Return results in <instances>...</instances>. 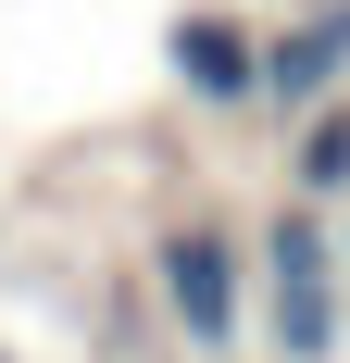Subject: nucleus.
Segmentation results:
<instances>
[{
  "instance_id": "20e7f679",
  "label": "nucleus",
  "mask_w": 350,
  "mask_h": 363,
  "mask_svg": "<svg viewBox=\"0 0 350 363\" xmlns=\"http://www.w3.org/2000/svg\"><path fill=\"white\" fill-rule=\"evenodd\" d=\"M175 63H188V88H201V101H250V50H238V26L188 13V26H175Z\"/></svg>"
},
{
  "instance_id": "39448f33",
  "label": "nucleus",
  "mask_w": 350,
  "mask_h": 363,
  "mask_svg": "<svg viewBox=\"0 0 350 363\" xmlns=\"http://www.w3.org/2000/svg\"><path fill=\"white\" fill-rule=\"evenodd\" d=\"M300 188H350V113H325L300 138Z\"/></svg>"
},
{
  "instance_id": "f257e3e1",
  "label": "nucleus",
  "mask_w": 350,
  "mask_h": 363,
  "mask_svg": "<svg viewBox=\"0 0 350 363\" xmlns=\"http://www.w3.org/2000/svg\"><path fill=\"white\" fill-rule=\"evenodd\" d=\"M325 338H338V301H325V238L288 213V225H276V351H288V363H325Z\"/></svg>"
},
{
  "instance_id": "f03ea898",
  "label": "nucleus",
  "mask_w": 350,
  "mask_h": 363,
  "mask_svg": "<svg viewBox=\"0 0 350 363\" xmlns=\"http://www.w3.org/2000/svg\"><path fill=\"white\" fill-rule=\"evenodd\" d=\"M163 301H175V326L201 338H238V263H225V238L213 225H188V238H163Z\"/></svg>"
},
{
  "instance_id": "7ed1b4c3",
  "label": "nucleus",
  "mask_w": 350,
  "mask_h": 363,
  "mask_svg": "<svg viewBox=\"0 0 350 363\" xmlns=\"http://www.w3.org/2000/svg\"><path fill=\"white\" fill-rule=\"evenodd\" d=\"M338 63H350V0H325L300 38H276V50H263V75H250V88H276V101H313Z\"/></svg>"
}]
</instances>
